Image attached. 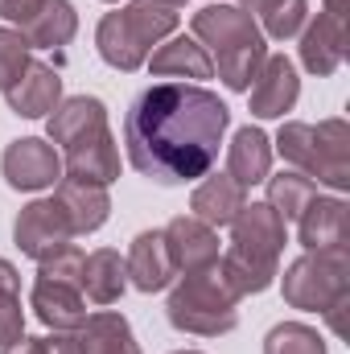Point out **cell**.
Instances as JSON below:
<instances>
[{
    "label": "cell",
    "instance_id": "cell-1",
    "mask_svg": "<svg viewBox=\"0 0 350 354\" xmlns=\"http://www.w3.org/2000/svg\"><path fill=\"white\" fill-rule=\"evenodd\" d=\"M231 107L194 83L145 87L124 115V149L132 169L157 185H185L214 169Z\"/></svg>",
    "mask_w": 350,
    "mask_h": 354
},
{
    "label": "cell",
    "instance_id": "cell-2",
    "mask_svg": "<svg viewBox=\"0 0 350 354\" xmlns=\"http://www.w3.org/2000/svg\"><path fill=\"white\" fill-rule=\"evenodd\" d=\"M288 243V223L268 206V202H248L231 218V248L219 256V268L227 284L239 297H260L276 284L280 252Z\"/></svg>",
    "mask_w": 350,
    "mask_h": 354
},
{
    "label": "cell",
    "instance_id": "cell-3",
    "mask_svg": "<svg viewBox=\"0 0 350 354\" xmlns=\"http://www.w3.org/2000/svg\"><path fill=\"white\" fill-rule=\"evenodd\" d=\"M194 37L206 46V54H214V71L227 91H248L252 79L260 75L264 58H268V37L252 21V12H243L239 4H206L194 12L190 21Z\"/></svg>",
    "mask_w": 350,
    "mask_h": 354
},
{
    "label": "cell",
    "instance_id": "cell-4",
    "mask_svg": "<svg viewBox=\"0 0 350 354\" xmlns=\"http://www.w3.org/2000/svg\"><path fill=\"white\" fill-rule=\"evenodd\" d=\"M276 149L297 174L313 177L317 185H330L334 194L350 189V124L342 115L317 124L284 120L276 132Z\"/></svg>",
    "mask_w": 350,
    "mask_h": 354
},
{
    "label": "cell",
    "instance_id": "cell-5",
    "mask_svg": "<svg viewBox=\"0 0 350 354\" xmlns=\"http://www.w3.org/2000/svg\"><path fill=\"white\" fill-rule=\"evenodd\" d=\"M174 29H177V8L153 4V0H132V4H120L116 12H103V21L95 29V46H99V58L111 71L132 75L149 62L153 46L174 37Z\"/></svg>",
    "mask_w": 350,
    "mask_h": 354
},
{
    "label": "cell",
    "instance_id": "cell-6",
    "mask_svg": "<svg viewBox=\"0 0 350 354\" xmlns=\"http://www.w3.org/2000/svg\"><path fill=\"white\" fill-rule=\"evenodd\" d=\"M169 326L194 338H223L239 326V292L227 284L223 268H198V272H181V280L169 292L165 305Z\"/></svg>",
    "mask_w": 350,
    "mask_h": 354
},
{
    "label": "cell",
    "instance_id": "cell-7",
    "mask_svg": "<svg viewBox=\"0 0 350 354\" xmlns=\"http://www.w3.org/2000/svg\"><path fill=\"white\" fill-rule=\"evenodd\" d=\"M284 301L305 313H326L338 301H350V252L347 248H326V252H305L284 268Z\"/></svg>",
    "mask_w": 350,
    "mask_h": 354
},
{
    "label": "cell",
    "instance_id": "cell-8",
    "mask_svg": "<svg viewBox=\"0 0 350 354\" xmlns=\"http://www.w3.org/2000/svg\"><path fill=\"white\" fill-rule=\"evenodd\" d=\"M46 136H50V145L62 149V161H71V157L95 149V145H103L111 136L103 99H95V95H71V99H62L46 115Z\"/></svg>",
    "mask_w": 350,
    "mask_h": 354
},
{
    "label": "cell",
    "instance_id": "cell-9",
    "mask_svg": "<svg viewBox=\"0 0 350 354\" xmlns=\"http://www.w3.org/2000/svg\"><path fill=\"white\" fill-rule=\"evenodd\" d=\"M12 239H17L21 256H29V260L42 264V260H50L54 252H62V248L75 239V231H71L66 210H62L54 198H37V202L21 206V214H17V223H12Z\"/></svg>",
    "mask_w": 350,
    "mask_h": 354
},
{
    "label": "cell",
    "instance_id": "cell-10",
    "mask_svg": "<svg viewBox=\"0 0 350 354\" xmlns=\"http://www.w3.org/2000/svg\"><path fill=\"white\" fill-rule=\"evenodd\" d=\"M0 174L12 189L37 194V189H50V185L62 181V153L42 136H21V140H12L4 149Z\"/></svg>",
    "mask_w": 350,
    "mask_h": 354
},
{
    "label": "cell",
    "instance_id": "cell-11",
    "mask_svg": "<svg viewBox=\"0 0 350 354\" xmlns=\"http://www.w3.org/2000/svg\"><path fill=\"white\" fill-rule=\"evenodd\" d=\"M248 95H252V115L256 120H284V111H293L297 99H301L297 66L284 54H268L260 75L248 87Z\"/></svg>",
    "mask_w": 350,
    "mask_h": 354
},
{
    "label": "cell",
    "instance_id": "cell-12",
    "mask_svg": "<svg viewBox=\"0 0 350 354\" xmlns=\"http://www.w3.org/2000/svg\"><path fill=\"white\" fill-rule=\"evenodd\" d=\"M297 235L305 252H326V248H347L350 243V206L338 194H317L309 206L297 214Z\"/></svg>",
    "mask_w": 350,
    "mask_h": 354
},
{
    "label": "cell",
    "instance_id": "cell-13",
    "mask_svg": "<svg viewBox=\"0 0 350 354\" xmlns=\"http://www.w3.org/2000/svg\"><path fill=\"white\" fill-rule=\"evenodd\" d=\"M29 309H33L37 322L50 326V330H79V326L87 322L83 284H75V280H54V276H42V272H37V280H33Z\"/></svg>",
    "mask_w": 350,
    "mask_h": 354
},
{
    "label": "cell",
    "instance_id": "cell-14",
    "mask_svg": "<svg viewBox=\"0 0 350 354\" xmlns=\"http://www.w3.org/2000/svg\"><path fill=\"white\" fill-rule=\"evenodd\" d=\"M128 268V284L140 288V292H161L169 288L177 276L174 256H169V243H165V231H140L124 256Z\"/></svg>",
    "mask_w": 350,
    "mask_h": 354
},
{
    "label": "cell",
    "instance_id": "cell-15",
    "mask_svg": "<svg viewBox=\"0 0 350 354\" xmlns=\"http://www.w3.org/2000/svg\"><path fill=\"white\" fill-rule=\"evenodd\" d=\"M347 62V25L330 12H317L301 29V66L317 79H330Z\"/></svg>",
    "mask_w": 350,
    "mask_h": 354
},
{
    "label": "cell",
    "instance_id": "cell-16",
    "mask_svg": "<svg viewBox=\"0 0 350 354\" xmlns=\"http://www.w3.org/2000/svg\"><path fill=\"white\" fill-rule=\"evenodd\" d=\"M165 243H169V256H174L177 272H198V268L219 264V231L206 227L202 218L194 214H177L165 227Z\"/></svg>",
    "mask_w": 350,
    "mask_h": 354
},
{
    "label": "cell",
    "instance_id": "cell-17",
    "mask_svg": "<svg viewBox=\"0 0 350 354\" xmlns=\"http://www.w3.org/2000/svg\"><path fill=\"white\" fill-rule=\"evenodd\" d=\"M4 99H8L12 115H21V120H46L62 103V75L54 66H46V62H29L25 75L4 91Z\"/></svg>",
    "mask_w": 350,
    "mask_h": 354
},
{
    "label": "cell",
    "instance_id": "cell-18",
    "mask_svg": "<svg viewBox=\"0 0 350 354\" xmlns=\"http://www.w3.org/2000/svg\"><path fill=\"white\" fill-rule=\"evenodd\" d=\"M54 202L66 210V218H71V231H75V235H95V231L107 223V214H111L107 185L79 181V177H62V181H58Z\"/></svg>",
    "mask_w": 350,
    "mask_h": 354
},
{
    "label": "cell",
    "instance_id": "cell-19",
    "mask_svg": "<svg viewBox=\"0 0 350 354\" xmlns=\"http://www.w3.org/2000/svg\"><path fill=\"white\" fill-rule=\"evenodd\" d=\"M243 206H248V189L227 174H214V177H206V181H198L194 194H190V214L202 218V223L214 227V231H219V227H231V218H235Z\"/></svg>",
    "mask_w": 350,
    "mask_h": 354
},
{
    "label": "cell",
    "instance_id": "cell-20",
    "mask_svg": "<svg viewBox=\"0 0 350 354\" xmlns=\"http://www.w3.org/2000/svg\"><path fill=\"white\" fill-rule=\"evenodd\" d=\"M149 71L157 79H210L214 75V62L206 54V46L198 37H165L153 54H149Z\"/></svg>",
    "mask_w": 350,
    "mask_h": 354
},
{
    "label": "cell",
    "instance_id": "cell-21",
    "mask_svg": "<svg viewBox=\"0 0 350 354\" xmlns=\"http://www.w3.org/2000/svg\"><path fill=\"white\" fill-rule=\"evenodd\" d=\"M268 174H272V140H268V132L256 128V124L239 128L231 136V145H227V177H235L248 189V185H260Z\"/></svg>",
    "mask_w": 350,
    "mask_h": 354
},
{
    "label": "cell",
    "instance_id": "cell-22",
    "mask_svg": "<svg viewBox=\"0 0 350 354\" xmlns=\"http://www.w3.org/2000/svg\"><path fill=\"white\" fill-rule=\"evenodd\" d=\"M75 338H79V354H140L128 317L116 309L87 313V322L75 330Z\"/></svg>",
    "mask_w": 350,
    "mask_h": 354
},
{
    "label": "cell",
    "instance_id": "cell-23",
    "mask_svg": "<svg viewBox=\"0 0 350 354\" xmlns=\"http://www.w3.org/2000/svg\"><path fill=\"white\" fill-rule=\"evenodd\" d=\"M21 33L33 50H62L79 33V12L71 0H42V8L21 25Z\"/></svg>",
    "mask_w": 350,
    "mask_h": 354
},
{
    "label": "cell",
    "instance_id": "cell-24",
    "mask_svg": "<svg viewBox=\"0 0 350 354\" xmlns=\"http://www.w3.org/2000/svg\"><path fill=\"white\" fill-rule=\"evenodd\" d=\"M128 288V268L116 248H95L83 260V297L95 305H116Z\"/></svg>",
    "mask_w": 350,
    "mask_h": 354
},
{
    "label": "cell",
    "instance_id": "cell-25",
    "mask_svg": "<svg viewBox=\"0 0 350 354\" xmlns=\"http://www.w3.org/2000/svg\"><path fill=\"white\" fill-rule=\"evenodd\" d=\"M239 8L260 17L264 37H272V41L297 37L309 21V0H239Z\"/></svg>",
    "mask_w": 350,
    "mask_h": 354
},
{
    "label": "cell",
    "instance_id": "cell-26",
    "mask_svg": "<svg viewBox=\"0 0 350 354\" xmlns=\"http://www.w3.org/2000/svg\"><path fill=\"white\" fill-rule=\"evenodd\" d=\"M264 185H268V206L284 218V223H297V214L309 206V198H317L322 189H317V181L305 174H297V169H280V174L264 177Z\"/></svg>",
    "mask_w": 350,
    "mask_h": 354
},
{
    "label": "cell",
    "instance_id": "cell-27",
    "mask_svg": "<svg viewBox=\"0 0 350 354\" xmlns=\"http://www.w3.org/2000/svg\"><path fill=\"white\" fill-rule=\"evenodd\" d=\"M25 334V309H21V276L0 256V346L17 342Z\"/></svg>",
    "mask_w": 350,
    "mask_h": 354
},
{
    "label": "cell",
    "instance_id": "cell-28",
    "mask_svg": "<svg viewBox=\"0 0 350 354\" xmlns=\"http://www.w3.org/2000/svg\"><path fill=\"white\" fill-rule=\"evenodd\" d=\"M264 354H330V351H326V338L313 326H305V322H280V326L268 330Z\"/></svg>",
    "mask_w": 350,
    "mask_h": 354
},
{
    "label": "cell",
    "instance_id": "cell-29",
    "mask_svg": "<svg viewBox=\"0 0 350 354\" xmlns=\"http://www.w3.org/2000/svg\"><path fill=\"white\" fill-rule=\"evenodd\" d=\"M29 41H25V33L21 29H0V95L12 87L21 75H25V66H29Z\"/></svg>",
    "mask_w": 350,
    "mask_h": 354
},
{
    "label": "cell",
    "instance_id": "cell-30",
    "mask_svg": "<svg viewBox=\"0 0 350 354\" xmlns=\"http://www.w3.org/2000/svg\"><path fill=\"white\" fill-rule=\"evenodd\" d=\"M83 260H87V256H83L75 243H66L62 252H54L50 260H42L37 272H42V276H54V280H75V284H83Z\"/></svg>",
    "mask_w": 350,
    "mask_h": 354
},
{
    "label": "cell",
    "instance_id": "cell-31",
    "mask_svg": "<svg viewBox=\"0 0 350 354\" xmlns=\"http://www.w3.org/2000/svg\"><path fill=\"white\" fill-rule=\"evenodd\" d=\"M37 8H42V0H0V17L12 25H25Z\"/></svg>",
    "mask_w": 350,
    "mask_h": 354
},
{
    "label": "cell",
    "instance_id": "cell-32",
    "mask_svg": "<svg viewBox=\"0 0 350 354\" xmlns=\"http://www.w3.org/2000/svg\"><path fill=\"white\" fill-rule=\"evenodd\" d=\"M0 354H50L46 351V338H33V334H21L17 342L0 346Z\"/></svg>",
    "mask_w": 350,
    "mask_h": 354
},
{
    "label": "cell",
    "instance_id": "cell-33",
    "mask_svg": "<svg viewBox=\"0 0 350 354\" xmlns=\"http://www.w3.org/2000/svg\"><path fill=\"white\" fill-rule=\"evenodd\" d=\"M46 351L50 354H79L75 330H54V338H46Z\"/></svg>",
    "mask_w": 350,
    "mask_h": 354
},
{
    "label": "cell",
    "instance_id": "cell-34",
    "mask_svg": "<svg viewBox=\"0 0 350 354\" xmlns=\"http://www.w3.org/2000/svg\"><path fill=\"white\" fill-rule=\"evenodd\" d=\"M326 12H330L334 21H342V25H347V0H326Z\"/></svg>",
    "mask_w": 350,
    "mask_h": 354
},
{
    "label": "cell",
    "instance_id": "cell-35",
    "mask_svg": "<svg viewBox=\"0 0 350 354\" xmlns=\"http://www.w3.org/2000/svg\"><path fill=\"white\" fill-rule=\"evenodd\" d=\"M153 4H165V8H185V0H153Z\"/></svg>",
    "mask_w": 350,
    "mask_h": 354
},
{
    "label": "cell",
    "instance_id": "cell-36",
    "mask_svg": "<svg viewBox=\"0 0 350 354\" xmlns=\"http://www.w3.org/2000/svg\"><path fill=\"white\" fill-rule=\"evenodd\" d=\"M174 354H202V351H174Z\"/></svg>",
    "mask_w": 350,
    "mask_h": 354
},
{
    "label": "cell",
    "instance_id": "cell-37",
    "mask_svg": "<svg viewBox=\"0 0 350 354\" xmlns=\"http://www.w3.org/2000/svg\"><path fill=\"white\" fill-rule=\"evenodd\" d=\"M107 4H120V0H107Z\"/></svg>",
    "mask_w": 350,
    "mask_h": 354
},
{
    "label": "cell",
    "instance_id": "cell-38",
    "mask_svg": "<svg viewBox=\"0 0 350 354\" xmlns=\"http://www.w3.org/2000/svg\"><path fill=\"white\" fill-rule=\"evenodd\" d=\"M210 4H214V0H210Z\"/></svg>",
    "mask_w": 350,
    "mask_h": 354
}]
</instances>
